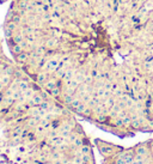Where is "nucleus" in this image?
Segmentation results:
<instances>
[{
    "instance_id": "nucleus-1",
    "label": "nucleus",
    "mask_w": 153,
    "mask_h": 164,
    "mask_svg": "<svg viewBox=\"0 0 153 164\" xmlns=\"http://www.w3.org/2000/svg\"><path fill=\"white\" fill-rule=\"evenodd\" d=\"M4 35L76 116L120 138L153 133V0H12Z\"/></svg>"
},
{
    "instance_id": "nucleus-2",
    "label": "nucleus",
    "mask_w": 153,
    "mask_h": 164,
    "mask_svg": "<svg viewBox=\"0 0 153 164\" xmlns=\"http://www.w3.org/2000/svg\"><path fill=\"white\" fill-rule=\"evenodd\" d=\"M0 164H96L77 116L0 52Z\"/></svg>"
},
{
    "instance_id": "nucleus-3",
    "label": "nucleus",
    "mask_w": 153,
    "mask_h": 164,
    "mask_svg": "<svg viewBox=\"0 0 153 164\" xmlns=\"http://www.w3.org/2000/svg\"><path fill=\"white\" fill-rule=\"evenodd\" d=\"M96 145L103 156V164H153V139L121 147L97 139Z\"/></svg>"
},
{
    "instance_id": "nucleus-4",
    "label": "nucleus",
    "mask_w": 153,
    "mask_h": 164,
    "mask_svg": "<svg viewBox=\"0 0 153 164\" xmlns=\"http://www.w3.org/2000/svg\"><path fill=\"white\" fill-rule=\"evenodd\" d=\"M5 1H7V0H0V4H3V3H5Z\"/></svg>"
}]
</instances>
